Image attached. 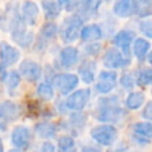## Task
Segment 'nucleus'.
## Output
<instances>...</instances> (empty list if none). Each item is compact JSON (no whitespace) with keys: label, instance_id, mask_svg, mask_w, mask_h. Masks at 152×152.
<instances>
[{"label":"nucleus","instance_id":"1","mask_svg":"<svg viewBox=\"0 0 152 152\" xmlns=\"http://www.w3.org/2000/svg\"><path fill=\"white\" fill-rule=\"evenodd\" d=\"M116 128L110 125H100L90 131L91 138L101 145H110L116 139Z\"/></svg>","mask_w":152,"mask_h":152},{"label":"nucleus","instance_id":"2","mask_svg":"<svg viewBox=\"0 0 152 152\" xmlns=\"http://www.w3.org/2000/svg\"><path fill=\"white\" fill-rule=\"evenodd\" d=\"M52 83L61 94L65 95L76 87L78 83V77L74 74H59L55 76Z\"/></svg>","mask_w":152,"mask_h":152},{"label":"nucleus","instance_id":"3","mask_svg":"<svg viewBox=\"0 0 152 152\" xmlns=\"http://www.w3.org/2000/svg\"><path fill=\"white\" fill-rule=\"evenodd\" d=\"M82 26V19L78 17L68 18L64 23V27L62 31V38L64 42L70 43L74 42L80 32V27Z\"/></svg>","mask_w":152,"mask_h":152},{"label":"nucleus","instance_id":"4","mask_svg":"<svg viewBox=\"0 0 152 152\" xmlns=\"http://www.w3.org/2000/svg\"><path fill=\"white\" fill-rule=\"evenodd\" d=\"M103 101H104V104H101L100 112L97 114V119L101 121H106V122L118 121L120 116L122 115V110L120 109V107L114 103H108L106 100Z\"/></svg>","mask_w":152,"mask_h":152},{"label":"nucleus","instance_id":"5","mask_svg":"<svg viewBox=\"0 0 152 152\" xmlns=\"http://www.w3.org/2000/svg\"><path fill=\"white\" fill-rule=\"evenodd\" d=\"M90 96V90L88 88L86 89H80L77 91H75L74 94H71L66 101H65V106L70 109L74 110H80L82 108H84V106L87 104L88 100Z\"/></svg>","mask_w":152,"mask_h":152},{"label":"nucleus","instance_id":"6","mask_svg":"<svg viewBox=\"0 0 152 152\" xmlns=\"http://www.w3.org/2000/svg\"><path fill=\"white\" fill-rule=\"evenodd\" d=\"M129 63V61L127 58H125L118 49L115 48H110L106 51L104 53V57H103V64L104 66L107 68H110V69H115V68H121V66H125Z\"/></svg>","mask_w":152,"mask_h":152},{"label":"nucleus","instance_id":"7","mask_svg":"<svg viewBox=\"0 0 152 152\" xmlns=\"http://www.w3.org/2000/svg\"><path fill=\"white\" fill-rule=\"evenodd\" d=\"M19 57H20V53L15 48L11 46L6 42L0 43V61H1L2 68L14 64L19 59Z\"/></svg>","mask_w":152,"mask_h":152},{"label":"nucleus","instance_id":"8","mask_svg":"<svg viewBox=\"0 0 152 152\" xmlns=\"http://www.w3.org/2000/svg\"><path fill=\"white\" fill-rule=\"evenodd\" d=\"M20 74L27 81L34 82L42 76V68L38 63L26 59V61L21 62V64H20Z\"/></svg>","mask_w":152,"mask_h":152},{"label":"nucleus","instance_id":"9","mask_svg":"<svg viewBox=\"0 0 152 152\" xmlns=\"http://www.w3.org/2000/svg\"><path fill=\"white\" fill-rule=\"evenodd\" d=\"M133 38H134V32L129 30H122L119 33H116L114 37V43L116 46H119L122 50L125 58H127L131 53L129 48L133 42Z\"/></svg>","mask_w":152,"mask_h":152},{"label":"nucleus","instance_id":"10","mask_svg":"<svg viewBox=\"0 0 152 152\" xmlns=\"http://www.w3.org/2000/svg\"><path fill=\"white\" fill-rule=\"evenodd\" d=\"M115 81H116V74L112 71H102L99 76V82L96 84V89L102 93H109L114 87H115Z\"/></svg>","mask_w":152,"mask_h":152},{"label":"nucleus","instance_id":"11","mask_svg":"<svg viewBox=\"0 0 152 152\" xmlns=\"http://www.w3.org/2000/svg\"><path fill=\"white\" fill-rule=\"evenodd\" d=\"M12 142L18 148H26L30 144V132L24 126H17L12 132Z\"/></svg>","mask_w":152,"mask_h":152},{"label":"nucleus","instance_id":"12","mask_svg":"<svg viewBox=\"0 0 152 152\" xmlns=\"http://www.w3.org/2000/svg\"><path fill=\"white\" fill-rule=\"evenodd\" d=\"M138 12V1L121 0L114 5V13L119 17H129Z\"/></svg>","mask_w":152,"mask_h":152},{"label":"nucleus","instance_id":"13","mask_svg":"<svg viewBox=\"0 0 152 152\" xmlns=\"http://www.w3.org/2000/svg\"><path fill=\"white\" fill-rule=\"evenodd\" d=\"M19 113H20L19 107L15 103L10 102V101H5L0 103V118L1 119L12 121V120H15L20 115Z\"/></svg>","mask_w":152,"mask_h":152},{"label":"nucleus","instance_id":"14","mask_svg":"<svg viewBox=\"0 0 152 152\" xmlns=\"http://www.w3.org/2000/svg\"><path fill=\"white\" fill-rule=\"evenodd\" d=\"M77 59H78V51H77V49H75L72 46H68V48H64L61 51L59 61H61V64L64 68H71L72 65H75Z\"/></svg>","mask_w":152,"mask_h":152},{"label":"nucleus","instance_id":"15","mask_svg":"<svg viewBox=\"0 0 152 152\" xmlns=\"http://www.w3.org/2000/svg\"><path fill=\"white\" fill-rule=\"evenodd\" d=\"M133 129L139 141H144L145 144L150 141V138L152 135V126L150 122H139L133 127Z\"/></svg>","mask_w":152,"mask_h":152},{"label":"nucleus","instance_id":"16","mask_svg":"<svg viewBox=\"0 0 152 152\" xmlns=\"http://www.w3.org/2000/svg\"><path fill=\"white\" fill-rule=\"evenodd\" d=\"M23 15L25 21L28 25H33L36 23V19L38 17V7L34 2L32 1H27L24 4L23 6Z\"/></svg>","mask_w":152,"mask_h":152},{"label":"nucleus","instance_id":"17","mask_svg":"<svg viewBox=\"0 0 152 152\" xmlns=\"http://www.w3.org/2000/svg\"><path fill=\"white\" fill-rule=\"evenodd\" d=\"M102 37V31L101 28L93 24V25H88V26H84L81 31V38L82 40L84 42H88V40H96V39H100Z\"/></svg>","mask_w":152,"mask_h":152},{"label":"nucleus","instance_id":"18","mask_svg":"<svg viewBox=\"0 0 152 152\" xmlns=\"http://www.w3.org/2000/svg\"><path fill=\"white\" fill-rule=\"evenodd\" d=\"M80 75L82 76L83 82L90 83L94 81V71H95V64L93 61H86L78 69Z\"/></svg>","mask_w":152,"mask_h":152},{"label":"nucleus","instance_id":"19","mask_svg":"<svg viewBox=\"0 0 152 152\" xmlns=\"http://www.w3.org/2000/svg\"><path fill=\"white\" fill-rule=\"evenodd\" d=\"M150 49V43L144 39V38H137L134 42V46H133V51L134 55L137 56V58L139 61H142L146 56V53L148 52Z\"/></svg>","mask_w":152,"mask_h":152},{"label":"nucleus","instance_id":"20","mask_svg":"<svg viewBox=\"0 0 152 152\" xmlns=\"http://www.w3.org/2000/svg\"><path fill=\"white\" fill-rule=\"evenodd\" d=\"M42 6L45 11L46 18L57 17L62 10V2H57V1H43Z\"/></svg>","mask_w":152,"mask_h":152},{"label":"nucleus","instance_id":"21","mask_svg":"<svg viewBox=\"0 0 152 152\" xmlns=\"http://www.w3.org/2000/svg\"><path fill=\"white\" fill-rule=\"evenodd\" d=\"M13 39L21 46H28L33 39V34L31 32H26L24 30H17L12 33Z\"/></svg>","mask_w":152,"mask_h":152},{"label":"nucleus","instance_id":"22","mask_svg":"<svg viewBox=\"0 0 152 152\" xmlns=\"http://www.w3.org/2000/svg\"><path fill=\"white\" fill-rule=\"evenodd\" d=\"M36 131L37 133L43 137V138H52L55 135V132H56V128L53 125L51 124H46V122H42V124H38L36 126Z\"/></svg>","mask_w":152,"mask_h":152},{"label":"nucleus","instance_id":"23","mask_svg":"<svg viewBox=\"0 0 152 152\" xmlns=\"http://www.w3.org/2000/svg\"><path fill=\"white\" fill-rule=\"evenodd\" d=\"M144 102V94L142 93H132L128 95L127 100H126V104L128 108L131 109H137L139 108Z\"/></svg>","mask_w":152,"mask_h":152},{"label":"nucleus","instance_id":"24","mask_svg":"<svg viewBox=\"0 0 152 152\" xmlns=\"http://www.w3.org/2000/svg\"><path fill=\"white\" fill-rule=\"evenodd\" d=\"M58 147L61 152H74L75 151V142L70 137H62L58 140Z\"/></svg>","mask_w":152,"mask_h":152},{"label":"nucleus","instance_id":"25","mask_svg":"<svg viewBox=\"0 0 152 152\" xmlns=\"http://www.w3.org/2000/svg\"><path fill=\"white\" fill-rule=\"evenodd\" d=\"M37 94H38V96H39L40 99H43V100H50V99H52V96H53V90H52V88H51L49 84L42 83V84H39L38 88H37Z\"/></svg>","mask_w":152,"mask_h":152},{"label":"nucleus","instance_id":"26","mask_svg":"<svg viewBox=\"0 0 152 152\" xmlns=\"http://www.w3.org/2000/svg\"><path fill=\"white\" fill-rule=\"evenodd\" d=\"M151 81H152V71H151V69H145V70L140 71L137 83L140 87H145V86H148L151 83Z\"/></svg>","mask_w":152,"mask_h":152},{"label":"nucleus","instance_id":"27","mask_svg":"<svg viewBox=\"0 0 152 152\" xmlns=\"http://www.w3.org/2000/svg\"><path fill=\"white\" fill-rule=\"evenodd\" d=\"M57 32V26L53 24V23H46L43 25L42 27V34L45 37V38H51L56 34Z\"/></svg>","mask_w":152,"mask_h":152},{"label":"nucleus","instance_id":"28","mask_svg":"<svg viewBox=\"0 0 152 152\" xmlns=\"http://www.w3.org/2000/svg\"><path fill=\"white\" fill-rule=\"evenodd\" d=\"M19 81H20V76H19V72L13 70L8 74V77H7V86H8V89H14L18 84H19Z\"/></svg>","mask_w":152,"mask_h":152},{"label":"nucleus","instance_id":"29","mask_svg":"<svg viewBox=\"0 0 152 152\" xmlns=\"http://www.w3.org/2000/svg\"><path fill=\"white\" fill-rule=\"evenodd\" d=\"M133 83H134L133 77L129 76L128 72H126L125 75H122V78H121V84H122V87H125L126 89H129V88L133 87Z\"/></svg>","mask_w":152,"mask_h":152},{"label":"nucleus","instance_id":"30","mask_svg":"<svg viewBox=\"0 0 152 152\" xmlns=\"http://www.w3.org/2000/svg\"><path fill=\"white\" fill-rule=\"evenodd\" d=\"M140 30H141L147 37H151V34H152V32H151V30H152L151 21H150V20H145V21L140 23Z\"/></svg>","mask_w":152,"mask_h":152},{"label":"nucleus","instance_id":"31","mask_svg":"<svg viewBox=\"0 0 152 152\" xmlns=\"http://www.w3.org/2000/svg\"><path fill=\"white\" fill-rule=\"evenodd\" d=\"M142 116L147 120H150L152 118V103L151 102H148L146 104V107L142 109Z\"/></svg>","mask_w":152,"mask_h":152},{"label":"nucleus","instance_id":"32","mask_svg":"<svg viewBox=\"0 0 152 152\" xmlns=\"http://www.w3.org/2000/svg\"><path fill=\"white\" fill-rule=\"evenodd\" d=\"M39 152H55V147L51 142H44L40 147Z\"/></svg>","mask_w":152,"mask_h":152},{"label":"nucleus","instance_id":"33","mask_svg":"<svg viewBox=\"0 0 152 152\" xmlns=\"http://www.w3.org/2000/svg\"><path fill=\"white\" fill-rule=\"evenodd\" d=\"M0 152H4V147H2V144H1V140H0Z\"/></svg>","mask_w":152,"mask_h":152},{"label":"nucleus","instance_id":"34","mask_svg":"<svg viewBox=\"0 0 152 152\" xmlns=\"http://www.w3.org/2000/svg\"><path fill=\"white\" fill-rule=\"evenodd\" d=\"M10 152H19V151H17V150H11Z\"/></svg>","mask_w":152,"mask_h":152}]
</instances>
